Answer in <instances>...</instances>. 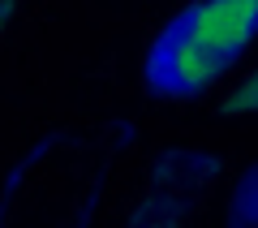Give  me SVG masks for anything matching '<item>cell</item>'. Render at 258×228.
I'll return each mask as SVG.
<instances>
[{"instance_id":"1","label":"cell","mask_w":258,"mask_h":228,"mask_svg":"<svg viewBox=\"0 0 258 228\" xmlns=\"http://www.w3.org/2000/svg\"><path fill=\"white\" fill-rule=\"evenodd\" d=\"M258 35V0H203L159 35L147 82L164 95H194Z\"/></svg>"},{"instance_id":"2","label":"cell","mask_w":258,"mask_h":228,"mask_svg":"<svg viewBox=\"0 0 258 228\" xmlns=\"http://www.w3.org/2000/svg\"><path fill=\"white\" fill-rule=\"evenodd\" d=\"M228 108H232V112H241V108H258V73H254V78L245 82V91H241L237 99L228 103Z\"/></svg>"}]
</instances>
